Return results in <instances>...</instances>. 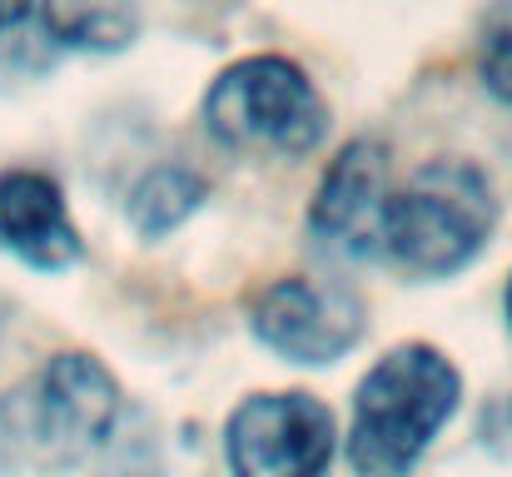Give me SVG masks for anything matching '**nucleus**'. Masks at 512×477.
Segmentation results:
<instances>
[{"label":"nucleus","instance_id":"obj_1","mask_svg":"<svg viewBox=\"0 0 512 477\" xmlns=\"http://www.w3.org/2000/svg\"><path fill=\"white\" fill-rule=\"evenodd\" d=\"M120 383L90 353H55L0 393V477L65 473L110 448Z\"/></svg>","mask_w":512,"mask_h":477},{"label":"nucleus","instance_id":"obj_2","mask_svg":"<svg viewBox=\"0 0 512 477\" xmlns=\"http://www.w3.org/2000/svg\"><path fill=\"white\" fill-rule=\"evenodd\" d=\"M458 408V368L428 348L403 343L378 358L353 393L348 468L358 477H408Z\"/></svg>","mask_w":512,"mask_h":477},{"label":"nucleus","instance_id":"obj_3","mask_svg":"<svg viewBox=\"0 0 512 477\" xmlns=\"http://www.w3.org/2000/svg\"><path fill=\"white\" fill-rule=\"evenodd\" d=\"M498 224V199L478 164L433 159L393 199L383 219V249L413 274H453L488 244Z\"/></svg>","mask_w":512,"mask_h":477},{"label":"nucleus","instance_id":"obj_4","mask_svg":"<svg viewBox=\"0 0 512 477\" xmlns=\"http://www.w3.org/2000/svg\"><path fill=\"white\" fill-rule=\"evenodd\" d=\"M204 125L229 150L309 155L329 130V110L299 65H289L279 55H254V60L229 65L209 85Z\"/></svg>","mask_w":512,"mask_h":477},{"label":"nucleus","instance_id":"obj_5","mask_svg":"<svg viewBox=\"0 0 512 477\" xmlns=\"http://www.w3.org/2000/svg\"><path fill=\"white\" fill-rule=\"evenodd\" d=\"M334 438V413L319 398L254 393L229 418L224 458L234 477H324Z\"/></svg>","mask_w":512,"mask_h":477},{"label":"nucleus","instance_id":"obj_6","mask_svg":"<svg viewBox=\"0 0 512 477\" xmlns=\"http://www.w3.org/2000/svg\"><path fill=\"white\" fill-rule=\"evenodd\" d=\"M254 333L294 363H334L363 338V304L343 284L279 279L254 304Z\"/></svg>","mask_w":512,"mask_h":477},{"label":"nucleus","instance_id":"obj_7","mask_svg":"<svg viewBox=\"0 0 512 477\" xmlns=\"http://www.w3.org/2000/svg\"><path fill=\"white\" fill-rule=\"evenodd\" d=\"M388 150L378 140H353L334 169L319 184V199L309 209V229L319 249L339 259H373L383 249V219H388Z\"/></svg>","mask_w":512,"mask_h":477},{"label":"nucleus","instance_id":"obj_8","mask_svg":"<svg viewBox=\"0 0 512 477\" xmlns=\"http://www.w3.org/2000/svg\"><path fill=\"white\" fill-rule=\"evenodd\" d=\"M0 249L30 269H70L80 259V234L50 174L40 169L0 174Z\"/></svg>","mask_w":512,"mask_h":477},{"label":"nucleus","instance_id":"obj_9","mask_svg":"<svg viewBox=\"0 0 512 477\" xmlns=\"http://www.w3.org/2000/svg\"><path fill=\"white\" fill-rule=\"evenodd\" d=\"M45 30L90 55H115L140 35V0H40Z\"/></svg>","mask_w":512,"mask_h":477},{"label":"nucleus","instance_id":"obj_10","mask_svg":"<svg viewBox=\"0 0 512 477\" xmlns=\"http://www.w3.org/2000/svg\"><path fill=\"white\" fill-rule=\"evenodd\" d=\"M204 199V179L184 164H160L150 169L135 189H130V219L145 239H160L170 234L174 224H184Z\"/></svg>","mask_w":512,"mask_h":477},{"label":"nucleus","instance_id":"obj_11","mask_svg":"<svg viewBox=\"0 0 512 477\" xmlns=\"http://www.w3.org/2000/svg\"><path fill=\"white\" fill-rule=\"evenodd\" d=\"M483 80H488V90L498 100L512 105V15L498 20L488 30V40H483Z\"/></svg>","mask_w":512,"mask_h":477},{"label":"nucleus","instance_id":"obj_12","mask_svg":"<svg viewBox=\"0 0 512 477\" xmlns=\"http://www.w3.org/2000/svg\"><path fill=\"white\" fill-rule=\"evenodd\" d=\"M105 477H160V468H155V453H150L145 443H130V448H120V453L110 458Z\"/></svg>","mask_w":512,"mask_h":477},{"label":"nucleus","instance_id":"obj_13","mask_svg":"<svg viewBox=\"0 0 512 477\" xmlns=\"http://www.w3.org/2000/svg\"><path fill=\"white\" fill-rule=\"evenodd\" d=\"M508 433H512V398L508 403H493V408H488V423H483V438H488L498 453H503Z\"/></svg>","mask_w":512,"mask_h":477},{"label":"nucleus","instance_id":"obj_14","mask_svg":"<svg viewBox=\"0 0 512 477\" xmlns=\"http://www.w3.org/2000/svg\"><path fill=\"white\" fill-rule=\"evenodd\" d=\"M30 5H35V0H0V30L20 25V20L30 15Z\"/></svg>","mask_w":512,"mask_h":477},{"label":"nucleus","instance_id":"obj_15","mask_svg":"<svg viewBox=\"0 0 512 477\" xmlns=\"http://www.w3.org/2000/svg\"><path fill=\"white\" fill-rule=\"evenodd\" d=\"M5 333H10V299L0 294V343H5Z\"/></svg>","mask_w":512,"mask_h":477},{"label":"nucleus","instance_id":"obj_16","mask_svg":"<svg viewBox=\"0 0 512 477\" xmlns=\"http://www.w3.org/2000/svg\"><path fill=\"white\" fill-rule=\"evenodd\" d=\"M508 323H512V279H508Z\"/></svg>","mask_w":512,"mask_h":477}]
</instances>
